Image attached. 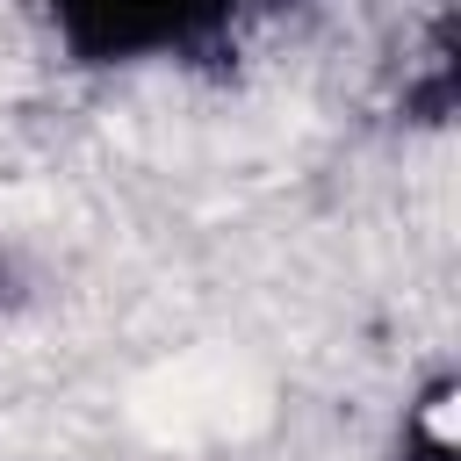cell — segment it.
Masks as SVG:
<instances>
[{"instance_id": "6da1fadb", "label": "cell", "mask_w": 461, "mask_h": 461, "mask_svg": "<svg viewBox=\"0 0 461 461\" xmlns=\"http://www.w3.org/2000/svg\"><path fill=\"white\" fill-rule=\"evenodd\" d=\"M223 0H50L65 36L94 58H137V50H173L187 43Z\"/></svg>"}]
</instances>
